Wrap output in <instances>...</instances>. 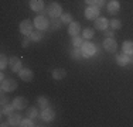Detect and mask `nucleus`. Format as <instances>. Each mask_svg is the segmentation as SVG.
Returning <instances> with one entry per match:
<instances>
[{
    "label": "nucleus",
    "instance_id": "nucleus-16",
    "mask_svg": "<svg viewBox=\"0 0 133 127\" xmlns=\"http://www.w3.org/2000/svg\"><path fill=\"white\" fill-rule=\"evenodd\" d=\"M129 61H130V58H129L126 54H120V55H116V62H118V65L120 66H126L129 64Z\"/></svg>",
    "mask_w": 133,
    "mask_h": 127
},
{
    "label": "nucleus",
    "instance_id": "nucleus-7",
    "mask_svg": "<svg viewBox=\"0 0 133 127\" xmlns=\"http://www.w3.org/2000/svg\"><path fill=\"white\" fill-rule=\"evenodd\" d=\"M31 30H33V23H31L30 20L21 21V24H20V33L21 34L28 36V34H31Z\"/></svg>",
    "mask_w": 133,
    "mask_h": 127
},
{
    "label": "nucleus",
    "instance_id": "nucleus-4",
    "mask_svg": "<svg viewBox=\"0 0 133 127\" xmlns=\"http://www.w3.org/2000/svg\"><path fill=\"white\" fill-rule=\"evenodd\" d=\"M34 25H36L38 30H45V28H48L50 25V21L47 20L44 16H37L36 20H34Z\"/></svg>",
    "mask_w": 133,
    "mask_h": 127
},
{
    "label": "nucleus",
    "instance_id": "nucleus-8",
    "mask_svg": "<svg viewBox=\"0 0 133 127\" xmlns=\"http://www.w3.org/2000/svg\"><path fill=\"white\" fill-rule=\"evenodd\" d=\"M10 68H11V71L13 72H20L21 71V61H20V58H17V57H11L10 58Z\"/></svg>",
    "mask_w": 133,
    "mask_h": 127
},
{
    "label": "nucleus",
    "instance_id": "nucleus-11",
    "mask_svg": "<svg viewBox=\"0 0 133 127\" xmlns=\"http://www.w3.org/2000/svg\"><path fill=\"white\" fill-rule=\"evenodd\" d=\"M9 123H10V126H20L21 124V116H20V113H11V114H9Z\"/></svg>",
    "mask_w": 133,
    "mask_h": 127
},
{
    "label": "nucleus",
    "instance_id": "nucleus-24",
    "mask_svg": "<svg viewBox=\"0 0 133 127\" xmlns=\"http://www.w3.org/2000/svg\"><path fill=\"white\" fill-rule=\"evenodd\" d=\"M92 37H94V30H92V28H85V30H84V38L91 40Z\"/></svg>",
    "mask_w": 133,
    "mask_h": 127
},
{
    "label": "nucleus",
    "instance_id": "nucleus-20",
    "mask_svg": "<svg viewBox=\"0 0 133 127\" xmlns=\"http://www.w3.org/2000/svg\"><path fill=\"white\" fill-rule=\"evenodd\" d=\"M65 75H66V72L64 71V69H54V72H52V78L57 79V81L62 79Z\"/></svg>",
    "mask_w": 133,
    "mask_h": 127
},
{
    "label": "nucleus",
    "instance_id": "nucleus-28",
    "mask_svg": "<svg viewBox=\"0 0 133 127\" xmlns=\"http://www.w3.org/2000/svg\"><path fill=\"white\" fill-rule=\"evenodd\" d=\"M61 23H62V21L57 20V17H55V18L51 21V28H52V30H58V28L61 27Z\"/></svg>",
    "mask_w": 133,
    "mask_h": 127
},
{
    "label": "nucleus",
    "instance_id": "nucleus-1",
    "mask_svg": "<svg viewBox=\"0 0 133 127\" xmlns=\"http://www.w3.org/2000/svg\"><path fill=\"white\" fill-rule=\"evenodd\" d=\"M16 88H17V82L14 79H11V78L2 79V90L3 92H13V90H16Z\"/></svg>",
    "mask_w": 133,
    "mask_h": 127
},
{
    "label": "nucleus",
    "instance_id": "nucleus-10",
    "mask_svg": "<svg viewBox=\"0 0 133 127\" xmlns=\"http://www.w3.org/2000/svg\"><path fill=\"white\" fill-rule=\"evenodd\" d=\"M13 104H14V107L17 110H21V109H24V107L27 106V99H26V97H23V96H17L13 100Z\"/></svg>",
    "mask_w": 133,
    "mask_h": 127
},
{
    "label": "nucleus",
    "instance_id": "nucleus-36",
    "mask_svg": "<svg viewBox=\"0 0 133 127\" xmlns=\"http://www.w3.org/2000/svg\"><path fill=\"white\" fill-rule=\"evenodd\" d=\"M6 103H7V99H6L4 95H2V104H6Z\"/></svg>",
    "mask_w": 133,
    "mask_h": 127
},
{
    "label": "nucleus",
    "instance_id": "nucleus-18",
    "mask_svg": "<svg viewBox=\"0 0 133 127\" xmlns=\"http://www.w3.org/2000/svg\"><path fill=\"white\" fill-rule=\"evenodd\" d=\"M123 52L126 55H132L133 54V43L132 41H125L123 43Z\"/></svg>",
    "mask_w": 133,
    "mask_h": 127
},
{
    "label": "nucleus",
    "instance_id": "nucleus-29",
    "mask_svg": "<svg viewBox=\"0 0 133 127\" xmlns=\"http://www.w3.org/2000/svg\"><path fill=\"white\" fill-rule=\"evenodd\" d=\"M72 44H74V47L82 45V38L78 37V36H74V37H72Z\"/></svg>",
    "mask_w": 133,
    "mask_h": 127
},
{
    "label": "nucleus",
    "instance_id": "nucleus-33",
    "mask_svg": "<svg viewBox=\"0 0 133 127\" xmlns=\"http://www.w3.org/2000/svg\"><path fill=\"white\" fill-rule=\"evenodd\" d=\"M85 3H87L88 6H95L96 4V0H85Z\"/></svg>",
    "mask_w": 133,
    "mask_h": 127
},
{
    "label": "nucleus",
    "instance_id": "nucleus-26",
    "mask_svg": "<svg viewBox=\"0 0 133 127\" xmlns=\"http://www.w3.org/2000/svg\"><path fill=\"white\" fill-rule=\"evenodd\" d=\"M61 21L62 23H72V16L71 14H61Z\"/></svg>",
    "mask_w": 133,
    "mask_h": 127
},
{
    "label": "nucleus",
    "instance_id": "nucleus-17",
    "mask_svg": "<svg viewBox=\"0 0 133 127\" xmlns=\"http://www.w3.org/2000/svg\"><path fill=\"white\" fill-rule=\"evenodd\" d=\"M79 30H81V25H79V23H69L68 33L71 34L72 37H74V36H77V34L79 33Z\"/></svg>",
    "mask_w": 133,
    "mask_h": 127
},
{
    "label": "nucleus",
    "instance_id": "nucleus-31",
    "mask_svg": "<svg viewBox=\"0 0 133 127\" xmlns=\"http://www.w3.org/2000/svg\"><path fill=\"white\" fill-rule=\"evenodd\" d=\"M7 66V57L6 55H2V59H0V68L4 69Z\"/></svg>",
    "mask_w": 133,
    "mask_h": 127
},
{
    "label": "nucleus",
    "instance_id": "nucleus-13",
    "mask_svg": "<svg viewBox=\"0 0 133 127\" xmlns=\"http://www.w3.org/2000/svg\"><path fill=\"white\" fill-rule=\"evenodd\" d=\"M41 119L45 120V122H51L54 119V110L50 109V107H45L43 109V114H41Z\"/></svg>",
    "mask_w": 133,
    "mask_h": 127
},
{
    "label": "nucleus",
    "instance_id": "nucleus-5",
    "mask_svg": "<svg viewBox=\"0 0 133 127\" xmlns=\"http://www.w3.org/2000/svg\"><path fill=\"white\" fill-rule=\"evenodd\" d=\"M103 48H105L108 52H115L116 48H118V44H116V41L113 40L112 37H108L105 41H103Z\"/></svg>",
    "mask_w": 133,
    "mask_h": 127
},
{
    "label": "nucleus",
    "instance_id": "nucleus-12",
    "mask_svg": "<svg viewBox=\"0 0 133 127\" xmlns=\"http://www.w3.org/2000/svg\"><path fill=\"white\" fill-rule=\"evenodd\" d=\"M106 9H108V11H109L110 14H116V13L119 11V9H120V4H119V2H116V0H112L110 3H108Z\"/></svg>",
    "mask_w": 133,
    "mask_h": 127
},
{
    "label": "nucleus",
    "instance_id": "nucleus-27",
    "mask_svg": "<svg viewBox=\"0 0 133 127\" xmlns=\"http://www.w3.org/2000/svg\"><path fill=\"white\" fill-rule=\"evenodd\" d=\"M110 27H112L113 30H119V28L122 27V23H120L119 20H116V18H115V20L110 21Z\"/></svg>",
    "mask_w": 133,
    "mask_h": 127
},
{
    "label": "nucleus",
    "instance_id": "nucleus-32",
    "mask_svg": "<svg viewBox=\"0 0 133 127\" xmlns=\"http://www.w3.org/2000/svg\"><path fill=\"white\" fill-rule=\"evenodd\" d=\"M95 6H98V7H102V6H105V0H96V4Z\"/></svg>",
    "mask_w": 133,
    "mask_h": 127
},
{
    "label": "nucleus",
    "instance_id": "nucleus-25",
    "mask_svg": "<svg viewBox=\"0 0 133 127\" xmlns=\"http://www.w3.org/2000/svg\"><path fill=\"white\" fill-rule=\"evenodd\" d=\"M36 116H37V109H36V107H28V109H27V117L34 119Z\"/></svg>",
    "mask_w": 133,
    "mask_h": 127
},
{
    "label": "nucleus",
    "instance_id": "nucleus-19",
    "mask_svg": "<svg viewBox=\"0 0 133 127\" xmlns=\"http://www.w3.org/2000/svg\"><path fill=\"white\" fill-rule=\"evenodd\" d=\"M14 109H16L14 104H9V103L2 104V113H3V114H11Z\"/></svg>",
    "mask_w": 133,
    "mask_h": 127
},
{
    "label": "nucleus",
    "instance_id": "nucleus-34",
    "mask_svg": "<svg viewBox=\"0 0 133 127\" xmlns=\"http://www.w3.org/2000/svg\"><path fill=\"white\" fill-rule=\"evenodd\" d=\"M30 40H31L30 37H28V38H24V40H23V47H27L28 43H30Z\"/></svg>",
    "mask_w": 133,
    "mask_h": 127
},
{
    "label": "nucleus",
    "instance_id": "nucleus-21",
    "mask_svg": "<svg viewBox=\"0 0 133 127\" xmlns=\"http://www.w3.org/2000/svg\"><path fill=\"white\" fill-rule=\"evenodd\" d=\"M71 55H72V58H74V59H79V58H82V57H84V54H82V48H78V47H75V48L72 50Z\"/></svg>",
    "mask_w": 133,
    "mask_h": 127
},
{
    "label": "nucleus",
    "instance_id": "nucleus-9",
    "mask_svg": "<svg viewBox=\"0 0 133 127\" xmlns=\"http://www.w3.org/2000/svg\"><path fill=\"white\" fill-rule=\"evenodd\" d=\"M18 75H20V79H23L24 82H30V81H33V78H34L33 71H30V69H21V71L18 72Z\"/></svg>",
    "mask_w": 133,
    "mask_h": 127
},
{
    "label": "nucleus",
    "instance_id": "nucleus-30",
    "mask_svg": "<svg viewBox=\"0 0 133 127\" xmlns=\"http://www.w3.org/2000/svg\"><path fill=\"white\" fill-rule=\"evenodd\" d=\"M20 126H23V127H33V126H34V123L31 122L30 117H27L26 120H21V124H20Z\"/></svg>",
    "mask_w": 133,
    "mask_h": 127
},
{
    "label": "nucleus",
    "instance_id": "nucleus-35",
    "mask_svg": "<svg viewBox=\"0 0 133 127\" xmlns=\"http://www.w3.org/2000/svg\"><path fill=\"white\" fill-rule=\"evenodd\" d=\"M105 36L106 37H112L113 36V31L112 30H105Z\"/></svg>",
    "mask_w": 133,
    "mask_h": 127
},
{
    "label": "nucleus",
    "instance_id": "nucleus-2",
    "mask_svg": "<svg viewBox=\"0 0 133 127\" xmlns=\"http://www.w3.org/2000/svg\"><path fill=\"white\" fill-rule=\"evenodd\" d=\"M47 13H48V16H51L52 18H55V17H58V16L62 14V7L58 3H51V4L48 6V9H47Z\"/></svg>",
    "mask_w": 133,
    "mask_h": 127
},
{
    "label": "nucleus",
    "instance_id": "nucleus-22",
    "mask_svg": "<svg viewBox=\"0 0 133 127\" xmlns=\"http://www.w3.org/2000/svg\"><path fill=\"white\" fill-rule=\"evenodd\" d=\"M30 38L33 41H40L41 38H43V33H41V30H38V31H31V34H30Z\"/></svg>",
    "mask_w": 133,
    "mask_h": 127
},
{
    "label": "nucleus",
    "instance_id": "nucleus-3",
    "mask_svg": "<svg viewBox=\"0 0 133 127\" xmlns=\"http://www.w3.org/2000/svg\"><path fill=\"white\" fill-rule=\"evenodd\" d=\"M99 9L101 7H98V6H88L85 9V17L89 20H96L99 16Z\"/></svg>",
    "mask_w": 133,
    "mask_h": 127
},
{
    "label": "nucleus",
    "instance_id": "nucleus-6",
    "mask_svg": "<svg viewBox=\"0 0 133 127\" xmlns=\"http://www.w3.org/2000/svg\"><path fill=\"white\" fill-rule=\"evenodd\" d=\"M95 45L92 43H84L82 44V54H84V57H92L95 54Z\"/></svg>",
    "mask_w": 133,
    "mask_h": 127
},
{
    "label": "nucleus",
    "instance_id": "nucleus-23",
    "mask_svg": "<svg viewBox=\"0 0 133 127\" xmlns=\"http://www.w3.org/2000/svg\"><path fill=\"white\" fill-rule=\"evenodd\" d=\"M37 102H38V106L41 107V109H45V107H48V100H47V97L40 96L38 99H37Z\"/></svg>",
    "mask_w": 133,
    "mask_h": 127
},
{
    "label": "nucleus",
    "instance_id": "nucleus-14",
    "mask_svg": "<svg viewBox=\"0 0 133 127\" xmlns=\"http://www.w3.org/2000/svg\"><path fill=\"white\" fill-rule=\"evenodd\" d=\"M30 7L34 11H41L44 9V2L43 0H30Z\"/></svg>",
    "mask_w": 133,
    "mask_h": 127
},
{
    "label": "nucleus",
    "instance_id": "nucleus-15",
    "mask_svg": "<svg viewBox=\"0 0 133 127\" xmlns=\"http://www.w3.org/2000/svg\"><path fill=\"white\" fill-rule=\"evenodd\" d=\"M108 24H109V21H108L105 17H99V18L95 20V27H96L98 30H106Z\"/></svg>",
    "mask_w": 133,
    "mask_h": 127
}]
</instances>
